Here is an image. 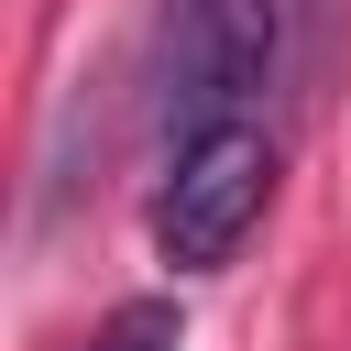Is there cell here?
I'll return each instance as SVG.
<instances>
[{"label":"cell","instance_id":"1","mask_svg":"<svg viewBox=\"0 0 351 351\" xmlns=\"http://www.w3.org/2000/svg\"><path fill=\"white\" fill-rule=\"evenodd\" d=\"M263 197H274V132L263 121H208V132L176 143V165L154 186V252L176 274H219L241 252V230L263 219Z\"/></svg>","mask_w":351,"mask_h":351},{"label":"cell","instance_id":"2","mask_svg":"<svg viewBox=\"0 0 351 351\" xmlns=\"http://www.w3.org/2000/svg\"><path fill=\"white\" fill-rule=\"evenodd\" d=\"M296 44V11L285 0H176V44H165V132H208V121H241L274 66Z\"/></svg>","mask_w":351,"mask_h":351},{"label":"cell","instance_id":"3","mask_svg":"<svg viewBox=\"0 0 351 351\" xmlns=\"http://www.w3.org/2000/svg\"><path fill=\"white\" fill-rule=\"evenodd\" d=\"M186 340V318H176V296H132V307H110L77 351H176Z\"/></svg>","mask_w":351,"mask_h":351}]
</instances>
